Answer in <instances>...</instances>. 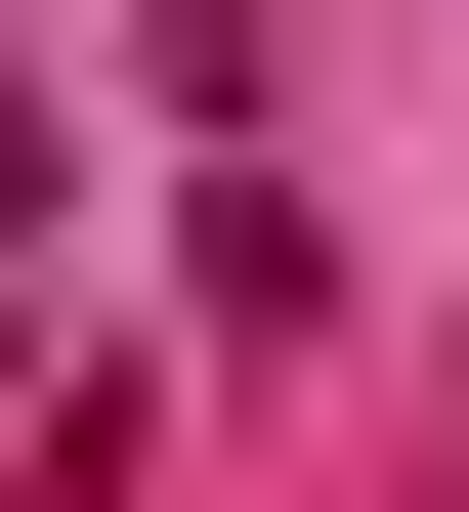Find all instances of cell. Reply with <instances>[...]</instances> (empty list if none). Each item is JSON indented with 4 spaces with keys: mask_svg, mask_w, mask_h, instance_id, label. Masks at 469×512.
<instances>
[{
    "mask_svg": "<svg viewBox=\"0 0 469 512\" xmlns=\"http://www.w3.org/2000/svg\"><path fill=\"white\" fill-rule=\"evenodd\" d=\"M43 214H86V128H43V43H0V256H43Z\"/></svg>",
    "mask_w": 469,
    "mask_h": 512,
    "instance_id": "cell-1",
    "label": "cell"
},
{
    "mask_svg": "<svg viewBox=\"0 0 469 512\" xmlns=\"http://www.w3.org/2000/svg\"><path fill=\"white\" fill-rule=\"evenodd\" d=\"M0 470H43V299H0Z\"/></svg>",
    "mask_w": 469,
    "mask_h": 512,
    "instance_id": "cell-2",
    "label": "cell"
}]
</instances>
